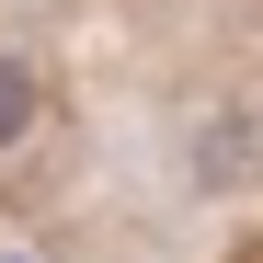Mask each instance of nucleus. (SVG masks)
<instances>
[{
    "instance_id": "1",
    "label": "nucleus",
    "mask_w": 263,
    "mask_h": 263,
    "mask_svg": "<svg viewBox=\"0 0 263 263\" xmlns=\"http://www.w3.org/2000/svg\"><path fill=\"white\" fill-rule=\"evenodd\" d=\"M34 126H46V69L0 46V160H12V149L34 138Z\"/></svg>"
}]
</instances>
